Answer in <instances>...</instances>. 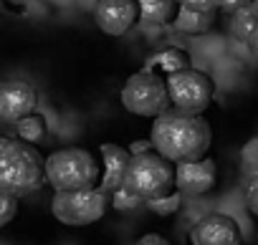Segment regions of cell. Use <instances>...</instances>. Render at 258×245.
<instances>
[{"label": "cell", "instance_id": "6", "mask_svg": "<svg viewBox=\"0 0 258 245\" xmlns=\"http://www.w3.org/2000/svg\"><path fill=\"white\" fill-rule=\"evenodd\" d=\"M109 205H111V195H106L101 187H94L86 192H56L51 200V212L61 225L86 227L101 220Z\"/></svg>", "mask_w": 258, "mask_h": 245}, {"label": "cell", "instance_id": "8", "mask_svg": "<svg viewBox=\"0 0 258 245\" xmlns=\"http://www.w3.org/2000/svg\"><path fill=\"white\" fill-rule=\"evenodd\" d=\"M38 94L28 81L13 78L0 86V119L8 124H18L26 116L36 114Z\"/></svg>", "mask_w": 258, "mask_h": 245}, {"label": "cell", "instance_id": "17", "mask_svg": "<svg viewBox=\"0 0 258 245\" xmlns=\"http://www.w3.org/2000/svg\"><path fill=\"white\" fill-rule=\"evenodd\" d=\"M16 132H18V137H21L23 142H38V139H43V134H46V119H43L41 114H31V116H26L23 121H18Z\"/></svg>", "mask_w": 258, "mask_h": 245}, {"label": "cell", "instance_id": "4", "mask_svg": "<svg viewBox=\"0 0 258 245\" xmlns=\"http://www.w3.org/2000/svg\"><path fill=\"white\" fill-rule=\"evenodd\" d=\"M46 180L53 192H86L99 182V165L86 149L66 147L46 157Z\"/></svg>", "mask_w": 258, "mask_h": 245}, {"label": "cell", "instance_id": "22", "mask_svg": "<svg viewBox=\"0 0 258 245\" xmlns=\"http://www.w3.org/2000/svg\"><path fill=\"white\" fill-rule=\"evenodd\" d=\"M180 8H187V11H200V13H215V0H177Z\"/></svg>", "mask_w": 258, "mask_h": 245}, {"label": "cell", "instance_id": "15", "mask_svg": "<svg viewBox=\"0 0 258 245\" xmlns=\"http://www.w3.org/2000/svg\"><path fill=\"white\" fill-rule=\"evenodd\" d=\"M145 68H162V73H180V71H187L190 68V56L180 48H167V51H160L155 53L152 58H147Z\"/></svg>", "mask_w": 258, "mask_h": 245}, {"label": "cell", "instance_id": "5", "mask_svg": "<svg viewBox=\"0 0 258 245\" xmlns=\"http://www.w3.org/2000/svg\"><path fill=\"white\" fill-rule=\"evenodd\" d=\"M121 106L129 114H137V116H152V119L162 116L165 111L172 109L167 78H162L157 71L142 66L121 86Z\"/></svg>", "mask_w": 258, "mask_h": 245}, {"label": "cell", "instance_id": "16", "mask_svg": "<svg viewBox=\"0 0 258 245\" xmlns=\"http://www.w3.org/2000/svg\"><path fill=\"white\" fill-rule=\"evenodd\" d=\"M215 21V13H200V11H187V8H180L177 18H175V31L180 33H190V36H198V33H205L210 31Z\"/></svg>", "mask_w": 258, "mask_h": 245}, {"label": "cell", "instance_id": "12", "mask_svg": "<svg viewBox=\"0 0 258 245\" xmlns=\"http://www.w3.org/2000/svg\"><path fill=\"white\" fill-rule=\"evenodd\" d=\"M132 149L119 147V144H101V159H104V177H101V190L106 195H114L116 190L124 187V177L132 162Z\"/></svg>", "mask_w": 258, "mask_h": 245}, {"label": "cell", "instance_id": "1", "mask_svg": "<svg viewBox=\"0 0 258 245\" xmlns=\"http://www.w3.org/2000/svg\"><path fill=\"white\" fill-rule=\"evenodd\" d=\"M150 137L152 149L172 165L203 162L213 144V132L203 114H187L175 106L155 119Z\"/></svg>", "mask_w": 258, "mask_h": 245}, {"label": "cell", "instance_id": "2", "mask_svg": "<svg viewBox=\"0 0 258 245\" xmlns=\"http://www.w3.org/2000/svg\"><path fill=\"white\" fill-rule=\"evenodd\" d=\"M46 180V159L23 139H0V192L23 197L36 192Z\"/></svg>", "mask_w": 258, "mask_h": 245}, {"label": "cell", "instance_id": "9", "mask_svg": "<svg viewBox=\"0 0 258 245\" xmlns=\"http://www.w3.org/2000/svg\"><path fill=\"white\" fill-rule=\"evenodd\" d=\"M140 18L137 0H96L94 23L106 36H124Z\"/></svg>", "mask_w": 258, "mask_h": 245}, {"label": "cell", "instance_id": "7", "mask_svg": "<svg viewBox=\"0 0 258 245\" xmlns=\"http://www.w3.org/2000/svg\"><path fill=\"white\" fill-rule=\"evenodd\" d=\"M165 78H167V89H170V99L175 109L187 111V114H203L210 106L215 86L208 73L187 68L180 73H170Z\"/></svg>", "mask_w": 258, "mask_h": 245}, {"label": "cell", "instance_id": "14", "mask_svg": "<svg viewBox=\"0 0 258 245\" xmlns=\"http://www.w3.org/2000/svg\"><path fill=\"white\" fill-rule=\"evenodd\" d=\"M255 31H258V3H250L230 16V33L235 41L248 46L253 41Z\"/></svg>", "mask_w": 258, "mask_h": 245}, {"label": "cell", "instance_id": "13", "mask_svg": "<svg viewBox=\"0 0 258 245\" xmlns=\"http://www.w3.org/2000/svg\"><path fill=\"white\" fill-rule=\"evenodd\" d=\"M137 6H140L142 23H150V26L175 23V18L180 13L177 0H137Z\"/></svg>", "mask_w": 258, "mask_h": 245}, {"label": "cell", "instance_id": "3", "mask_svg": "<svg viewBox=\"0 0 258 245\" xmlns=\"http://www.w3.org/2000/svg\"><path fill=\"white\" fill-rule=\"evenodd\" d=\"M175 182H177V165H172L157 152H137L132 162H129L124 190L137 195L147 205L150 200L175 192L172 190Z\"/></svg>", "mask_w": 258, "mask_h": 245}, {"label": "cell", "instance_id": "23", "mask_svg": "<svg viewBox=\"0 0 258 245\" xmlns=\"http://www.w3.org/2000/svg\"><path fill=\"white\" fill-rule=\"evenodd\" d=\"M250 3H255V0H215V8L233 16V13H238L240 8H245V6H250Z\"/></svg>", "mask_w": 258, "mask_h": 245}, {"label": "cell", "instance_id": "10", "mask_svg": "<svg viewBox=\"0 0 258 245\" xmlns=\"http://www.w3.org/2000/svg\"><path fill=\"white\" fill-rule=\"evenodd\" d=\"M190 240L192 245H240V227L233 217L210 212L192 225Z\"/></svg>", "mask_w": 258, "mask_h": 245}, {"label": "cell", "instance_id": "24", "mask_svg": "<svg viewBox=\"0 0 258 245\" xmlns=\"http://www.w3.org/2000/svg\"><path fill=\"white\" fill-rule=\"evenodd\" d=\"M245 205H248V210L258 217V180L248 182V190H245Z\"/></svg>", "mask_w": 258, "mask_h": 245}, {"label": "cell", "instance_id": "25", "mask_svg": "<svg viewBox=\"0 0 258 245\" xmlns=\"http://www.w3.org/2000/svg\"><path fill=\"white\" fill-rule=\"evenodd\" d=\"M137 245H170L162 235H157V232H150V235H142L140 240H137Z\"/></svg>", "mask_w": 258, "mask_h": 245}, {"label": "cell", "instance_id": "11", "mask_svg": "<svg viewBox=\"0 0 258 245\" xmlns=\"http://www.w3.org/2000/svg\"><path fill=\"white\" fill-rule=\"evenodd\" d=\"M215 177H218V167H215L213 159H203V162H192V165H177L175 190H180L182 195L198 197V195H205L215 187Z\"/></svg>", "mask_w": 258, "mask_h": 245}, {"label": "cell", "instance_id": "26", "mask_svg": "<svg viewBox=\"0 0 258 245\" xmlns=\"http://www.w3.org/2000/svg\"><path fill=\"white\" fill-rule=\"evenodd\" d=\"M248 48H250V53H253V58L258 61V31H255V36H253V41L248 43Z\"/></svg>", "mask_w": 258, "mask_h": 245}, {"label": "cell", "instance_id": "20", "mask_svg": "<svg viewBox=\"0 0 258 245\" xmlns=\"http://www.w3.org/2000/svg\"><path fill=\"white\" fill-rule=\"evenodd\" d=\"M18 200L16 195H8V192H0V227H6L13 222L16 212H18Z\"/></svg>", "mask_w": 258, "mask_h": 245}, {"label": "cell", "instance_id": "19", "mask_svg": "<svg viewBox=\"0 0 258 245\" xmlns=\"http://www.w3.org/2000/svg\"><path fill=\"white\" fill-rule=\"evenodd\" d=\"M182 192L180 190H175V192H170V195H165V197H157V200H150L147 202V207L155 212V215H175L177 210H180V205H182Z\"/></svg>", "mask_w": 258, "mask_h": 245}, {"label": "cell", "instance_id": "27", "mask_svg": "<svg viewBox=\"0 0 258 245\" xmlns=\"http://www.w3.org/2000/svg\"><path fill=\"white\" fill-rule=\"evenodd\" d=\"M255 3H258V0H255Z\"/></svg>", "mask_w": 258, "mask_h": 245}, {"label": "cell", "instance_id": "18", "mask_svg": "<svg viewBox=\"0 0 258 245\" xmlns=\"http://www.w3.org/2000/svg\"><path fill=\"white\" fill-rule=\"evenodd\" d=\"M240 170H243L248 182L258 180V134L243 144V149H240Z\"/></svg>", "mask_w": 258, "mask_h": 245}, {"label": "cell", "instance_id": "21", "mask_svg": "<svg viewBox=\"0 0 258 245\" xmlns=\"http://www.w3.org/2000/svg\"><path fill=\"white\" fill-rule=\"evenodd\" d=\"M111 205L116 207V210H137L140 205H142V200L137 197V195H132L129 190H116L114 195H111Z\"/></svg>", "mask_w": 258, "mask_h": 245}]
</instances>
